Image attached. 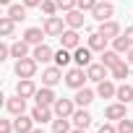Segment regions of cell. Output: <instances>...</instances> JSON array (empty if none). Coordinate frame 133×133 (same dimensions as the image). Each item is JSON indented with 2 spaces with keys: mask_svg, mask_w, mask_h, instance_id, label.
Instances as JSON below:
<instances>
[{
  "mask_svg": "<svg viewBox=\"0 0 133 133\" xmlns=\"http://www.w3.org/2000/svg\"><path fill=\"white\" fill-rule=\"evenodd\" d=\"M76 102L73 99H60L57 97V102L52 104V110H55V117H73V112H76Z\"/></svg>",
  "mask_w": 133,
  "mask_h": 133,
  "instance_id": "obj_5",
  "label": "cell"
},
{
  "mask_svg": "<svg viewBox=\"0 0 133 133\" xmlns=\"http://www.w3.org/2000/svg\"><path fill=\"white\" fill-rule=\"evenodd\" d=\"M91 55H94V50L89 44L86 47H76L73 50V63L81 65V68H89V65H91Z\"/></svg>",
  "mask_w": 133,
  "mask_h": 133,
  "instance_id": "obj_11",
  "label": "cell"
},
{
  "mask_svg": "<svg viewBox=\"0 0 133 133\" xmlns=\"http://www.w3.org/2000/svg\"><path fill=\"white\" fill-rule=\"evenodd\" d=\"M115 94H117L115 78H104V81L97 84V97H102V99H115Z\"/></svg>",
  "mask_w": 133,
  "mask_h": 133,
  "instance_id": "obj_13",
  "label": "cell"
},
{
  "mask_svg": "<svg viewBox=\"0 0 133 133\" xmlns=\"http://www.w3.org/2000/svg\"><path fill=\"white\" fill-rule=\"evenodd\" d=\"M57 3V8L63 11V13H68V11H73L76 5H78V0H55Z\"/></svg>",
  "mask_w": 133,
  "mask_h": 133,
  "instance_id": "obj_34",
  "label": "cell"
},
{
  "mask_svg": "<svg viewBox=\"0 0 133 133\" xmlns=\"http://www.w3.org/2000/svg\"><path fill=\"white\" fill-rule=\"evenodd\" d=\"M31 133H44V130H42V128H34V130H31Z\"/></svg>",
  "mask_w": 133,
  "mask_h": 133,
  "instance_id": "obj_45",
  "label": "cell"
},
{
  "mask_svg": "<svg viewBox=\"0 0 133 133\" xmlns=\"http://www.w3.org/2000/svg\"><path fill=\"white\" fill-rule=\"evenodd\" d=\"M117 133H133V120H128V117L117 120Z\"/></svg>",
  "mask_w": 133,
  "mask_h": 133,
  "instance_id": "obj_35",
  "label": "cell"
},
{
  "mask_svg": "<svg viewBox=\"0 0 133 133\" xmlns=\"http://www.w3.org/2000/svg\"><path fill=\"white\" fill-rule=\"evenodd\" d=\"M73 128H89L91 125V115H89V110L86 107H76V112H73Z\"/></svg>",
  "mask_w": 133,
  "mask_h": 133,
  "instance_id": "obj_22",
  "label": "cell"
},
{
  "mask_svg": "<svg viewBox=\"0 0 133 133\" xmlns=\"http://www.w3.org/2000/svg\"><path fill=\"white\" fill-rule=\"evenodd\" d=\"M125 107H128V104H123V102L107 104V107H104V117H107V120H115V123H117V120H123V117H125Z\"/></svg>",
  "mask_w": 133,
  "mask_h": 133,
  "instance_id": "obj_21",
  "label": "cell"
},
{
  "mask_svg": "<svg viewBox=\"0 0 133 133\" xmlns=\"http://www.w3.org/2000/svg\"><path fill=\"white\" fill-rule=\"evenodd\" d=\"M60 44L65 47V50H76V47H81V37H78V29H65L60 37Z\"/></svg>",
  "mask_w": 133,
  "mask_h": 133,
  "instance_id": "obj_9",
  "label": "cell"
},
{
  "mask_svg": "<svg viewBox=\"0 0 133 133\" xmlns=\"http://www.w3.org/2000/svg\"><path fill=\"white\" fill-rule=\"evenodd\" d=\"M130 68H133V65H130L128 60H120L115 68H110V78H115V81H125V78L130 76Z\"/></svg>",
  "mask_w": 133,
  "mask_h": 133,
  "instance_id": "obj_19",
  "label": "cell"
},
{
  "mask_svg": "<svg viewBox=\"0 0 133 133\" xmlns=\"http://www.w3.org/2000/svg\"><path fill=\"white\" fill-rule=\"evenodd\" d=\"M86 76H89V81H94V84H99V81H104V78H110V68L104 63H91L89 68H86Z\"/></svg>",
  "mask_w": 133,
  "mask_h": 133,
  "instance_id": "obj_7",
  "label": "cell"
},
{
  "mask_svg": "<svg viewBox=\"0 0 133 133\" xmlns=\"http://www.w3.org/2000/svg\"><path fill=\"white\" fill-rule=\"evenodd\" d=\"M94 97H97V91H91V89H76V97H73V102L78 104V107H89L91 102H94Z\"/></svg>",
  "mask_w": 133,
  "mask_h": 133,
  "instance_id": "obj_24",
  "label": "cell"
},
{
  "mask_svg": "<svg viewBox=\"0 0 133 133\" xmlns=\"http://www.w3.org/2000/svg\"><path fill=\"white\" fill-rule=\"evenodd\" d=\"M21 3H24L26 8H39V5L44 3V0H21Z\"/></svg>",
  "mask_w": 133,
  "mask_h": 133,
  "instance_id": "obj_40",
  "label": "cell"
},
{
  "mask_svg": "<svg viewBox=\"0 0 133 133\" xmlns=\"http://www.w3.org/2000/svg\"><path fill=\"white\" fill-rule=\"evenodd\" d=\"M133 44H130V39L125 37V34H120V37H115L112 39V50H117L120 55H128V50H130Z\"/></svg>",
  "mask_w": 133,
  "mask_h": 133,
  "instance_id": "obj_31",
  "label": "cell"
},
{
  "mask_svg": "<svg viewBox=\"0 0 133 133\" xmlns=\"http://www.w3.org/2000/svg\"><path fill=\"white\" fill-rule=\"evenodd\" d=\"M42 29H44L47 37H60V34L65 31V18H60V16H47L44 24H42Z\"/></svg>",
  "mask_w": 133,
  "mask_h": 133,
  "instance_id": "obj_3",
  "label": "cell"
},
{
  "mask_svg": "<svg viewBox=\"0 0 133 133\" xmlns=\"http://www.w3.org/2000/svg\"><path fill=\"white\" fill-rule=\"evenodd\" d=\"M65 86H71L73 91L76 89H84V84L89 81V76H86V68H81V65H76V68H68L65 71Z\"/></svg>",
  "mask_w": 133,
  "mask_h": 133,
  "instance_id": "obj_1",
  "label": "cell"
},
{
  "mask_svg": "<svg viewBox=\"0 0 133 133\" xmlns=\"http://www.w3.org/2000/svg\"><path fill=\"white\" fill-rule=\"evenodd\" d=\"M63 78H65V76H63V68H60V65H50V68L42 71V86H57Z\"/></svg>",
  "mask_w": 133,
  "mask_h": 133,
  "instance_id": "obj_4",
  "label": "cell"
},
{
  "mask_svg": "<svg viewBox=\"0 0 133 133\" xmlns=\"http://www.w3.org/2000/svg\"><path fill=\"white\" fill-rule=\"evenodd\" d=\"M11 57V44H0V60H8Z\"/></svg>",
  "mask_w": 133,
  "mask_h": 133,
  "instance_id": "obj_38",
  "label": "cell"
},
{
  "mask_svg": "<svg viewBox=\"0 0 133 133\" xmlns=\"http://www.w3.org/2000/svg\"><path fill=\"white\" fill-rule=\"evenodd\" d=\"M29 115H31V117H34V123H39V125H44V123H52V120H55V110H52V107H44V104H37Z\"/></svg>",
  "mask_w": 133,
  "mask_h": 133,
  "instance_id": "obj_8",
  "label": "cell"
},
{
  "mask_svg": "<svg viewBox=\"0 0 133 133\" xmlns=\"http://www.w3.org/2000/svg\"><path fill=\"white\" fill-rule=\"evenodd\" d=\"M71 133H86V128H73Z\"/></svg>",
  "mask_w": 133,
  "mask_h": 133,
  "instance_id": "obj_43",
  "label": "cell"
},
{
  "mask_svg": "<svg viewBox=\"0 0 133 133\" xmlns=\"http://www.w3.org/2000/svg\"><path fill=\"white\" fill-rule=\"evenodd\" d=\"M97 3H99V0H78V5H76V8H81L84 13H86V11L91 13V11L97 8Z\"/></svg>",
  "mask_w": 133,
  "mask_h": 133,
  "instance_id": "obj_36",
  "label": "cell"
},
{
  "mask_svg": "<svg viewBox=\"0 0 133 133\" xmlns=\"http://www.w3.org/2000/svg\"><path fill=\"white\" fill-rule=\"evenodd\" d=\"M37 65H39V63H37V60L29 55V57H21V60H16V68H13V71H16V76H18V78H34V73H37Z\"/></svg>",
  "mask_w": 133,
  "mask_h": 133,
  "instance_id": "obj_2",
  "label": "cell"
},
{
  "mask_svg": "<svg viewBox=\"0 0 133 133\" xmlns=\"http://www.w3.org/2000/svg\"><path fill=\"white\" fill-rule=\"evenodd\" d=\"M31 57L37 60V63H50V60H55V50L50 47V44H34V50H31Z\"/></svg>",
  "mask_w": 133,
  "mask_h": 133,
  "instance_id": "obj_10",
  "label": "cell"
},
{
  "mask_svg": "<svg viewBox=\"0 0 133 133\" xmlns=\"http://www.w3.org/2000/svg\"><path fill=\"white\" fill-rule=\"evenodd\" d=\"M29 55H31V44H29L26 39H21V42H13V44H11V57L21 60V57H29Z\"/></svg>",
  "mask_w": 133,
  "mask_h": 133,
  "instance_id": "obj_23",
  "label": "cell"
},
{
  "mask_svg": "<svg viewBox=\"0 0 133 133\" xmlns=\"http://www.w3.org/2000/svg\"><path fill=\"white\" fill-rule=\"evenodd\" d=\"M125 60H128V63H130V65H133V47H130V50H128V55H125Z\"/></svg>",
  "mask_w": 133,
  "mask_h": 133,
  "instance_id": "obj_42",
  "label": "cell"
},
{
  "mask_svg": "<svg viewBox=\"0 0 133 133\" xmlns=\"http://www.w3.org/2000/svg\"><path fill=\"white\" fill-rule=\"evenodd\" d=\"M13 31H16V21L5 13L3 18H0V34H3V37H13Z\"/></svg>",
  "mask_w": 133,
  "mask_h": 133,
  "instance_id": "obj_32",
  "label": "cell"
},
{
  "mask_svg": "<svg viewBox=\"0 0 133 133\" xmlns=\"http://www.w3.org/2000/svg\"><path fill=\"white\" fill-rule=\"evenodd\" d=\"M73 60V50H65V47H60V50H55V65H60V68H65Z\"/></svg>",
  "mask_w": 133,
  "mask_h": 133,
  "instance_id": "obj_27",
  "label": "cell"
},
{
  "mask_svg": "<svg viewBox=\"0 0 133 133\" xmlns=\"http://www.w3.org/2000/svg\"><path fill=\"white\" fill-rule=\"evenodd\" d=\"M0 3H3V5H13V3H11V0H0Z\"/></svg>",
  "mask_w": 133,
  "mask_h": 133,
  "instance_id": "obj_44",
  "label": "cell"
},
{
  "mask_svg": "<svg viewBox=\"0 0 133 133\" xmlns=\"http://www.w3.org/2000/svg\"><path fill=\"white\" fill-rule=\"evenodd\" d=\"M97 31H99V34H104V37H107L110 42H112L115 37H120V34H123V29H120V24H117L115 18H110V21H102Z\"/></svg>",
  "mask_w": 133,
  "mask_h": 133,
  "instance_id": "obj_12",
  "label": "cell"
},
{
  "mask_svg": "<svg viewBox=\"0 0 133 133\" xmlns=\"http://www.w3.org/2000/svg\"><path fill=\"white\" fill-rule=\"evenodd\" d=\"M16 94H18V97H24V99H34V94H37L34 81H31V78H21V81L16 84Z\"/></svg>",
  "mask_w": 133,
  "mask_h": 133,
  "instance_id": "obj_17",
  "label": "cell"
},
{
  "mask_svg": "<svg viewBox=\"0 0 133 133\" xmlns=\"http://www.w3.org/2000/svg\"><path fill=\"white\" fill-rule=\"evenodd\" d=\"M115 99H117V102H123V104H130V102H133V86L123 81V84L117 86V94H115Z\"/></svg>",
  "mask_w": 133,
  "mask_h": 133,
  "instance_id": "obj_26",
  "label": "cell"
},
{
  "mask_svg": "<svg viewBox=\"0 0 133 133\" xmlns=\"http://www.w3.org/2000/svg\"><path fill=\"white\" fill-rule=\"evenodd\" d=\"M47 34H44V29H39V26H29L26 31H24V39L34 47V44H42V39H44Z\"/></svg>",
  "mask_w": 133,
  "mask_h": 133,
  "instance_id": "obj_25",
  "label": "cell"
},
{
  "mask_svg": "<svg viewBox=\"0 0 133 133\" xmlns=\"http://www.w3.org/2000/svg\"><path fill=\"white\" fill-rule=\"evenodd\" d=\"M91 16H94V21H110L112 16H115V5L112 3H107V0H99V3H97V8L91 11Z\"/></svg>",
  "mask_w": 133,
  "mask_h": 133,
  "instance_id": "obj_6",
  "label": "cell"
},
{
  "mask_svg": "<svg viewBox=\"0 0 133 133\" xmlns=\"http://www.w3.org/2000/svg\"><path fill=\"white\" fill-rule=\"evenodd\" d=\"M63 18H65V26H68V29H81V26H84V11H81V8L68 11Z\"/></svg>",
  "mask_w": 133,
  "mask_h": 133,
  "instance_id": "obj_20",
  "label": "cell"
},
{
  "mask_svg": "<svg viewBox=\"0 0 133 133\" xmlns=\"http://www.w3.org/2000/svg\"><path fill=\"white\" fill-rule=\"evenodd\" d=\"M5 110H8V112H11L13 117H16V115H24V112H26V99L16 94V97L5 99Z\"/></svg>",
  "mask_w": 133,
  "mask_h": 133,
  "instance_id": "obj_18",
  "label": "cell"
},
{
  "mask_svg": "<svg viewBox=\"0 0 133 133\" xmlns=\"http://www.w3.org/2000/svg\"><path fill=\"white\" fill-rule=\"evenodd\" d=\"M13 130H16V133H31V130H34V117L26 115V112H24V115H16V117H13Z\"/></svg>",
  "mask_w": 133,
  "mask_h": 133,
  "instance_id": "obj_14",
  "label": "cell"
},
{
  "mask_svg": "<svg viewBox=\"0 0 133 133\" xmlns=\"http://www.w3.org/2000/svg\"><path fill=\"white\" fill-rule=\"evenodd\" d=\"M120 60H123V57H120V52H117V50H104V52H102V60H99V63H104L107 68H115V65H117Z\"/></svg>",
  "mask_w": 133,
  "mask_h": 133,
  "instance_id": "obj_29",
  "label": "cell"
},
{
  "mask_svg": "<svg viewBox=\"0 0 133 133\" xmlns=\"http://www.w3.org/2000/svg\"><path fill=\"white\" fill-rule=\"evenodd\" d=\"M125 37H128V39H130V44H133V26H128V29H125Z\"/></svg>",
  "mask_w": 133,
  "mask_h": 133,
  "instance_id": "obj_41",
  "label": "cell"
},
{
  "mask_svg": "<svg viewBox=\"0 0 133 133\" xmlns=\"http://www.w3.org/2000/svg\"><path fill=\"white\" fill-rule=\"evenodd\" d=\"M99 133H117V128L112 123H104V125H99Z\"/></svg>",
  "mask_w": 133,
  "mask_h": 133,
  "instance_id": "obj_39",
  "label": "cell"
},
{
  "mask_svg": "<svg viewBox=\"0 0 133 133\" xmlns=\"http://www.w3.org/2000/svg\"><path fill=\"white\" fill-rule=\"evenodd\" d=\"M39 11H42L44 16H57V11H60V8H57L55 0H44V3L39 5Z\"/></svg>",
  "mask_w": 133,
  "mask_h": 133,
  "instance_id": "obj_33",
  "label": "cell"
},
{
  "mask_svg": "<svg viewBox=\"0 0 133 133\" xmlns=\"http://www.w3.org/2000/svg\"><path fill=\"white\" fill-rule=\"evenodd\" d=\"M71 117H55L52 120V133H71L73 128H71Z\"/></svg>",
  "mask_w": 133,
  "mask_h": 133,
  "instance_id": "obj_28",
  "label": "cell"
},
{
  "mask_svg": "<svg viewBox=\"0 0 133 133\" xmlns=\"http://www.w3.org/2000/svg\"><path fill=\"white\" fill-rule=\"evenodd\" d=\"M0 133H16L13 130V120H0Z\"/></svg>",
  "mask_w": 133,
  "mask_h": 133,
  "instance_id": "obj_37",
  "label": "cell"
},
{
  "mask_svg": "<svg viewBox=\"0 0 133 133\" xmlns=\"http://www.w3.org/2000/svg\"><path fill=\"white\" fill-rule=\"evenodd\" d=\"M107 3H112V0H107Z\"/></svg>",
  "mask_w": 133,
  "mask_h": 133,
  "instance_id": "obj_46",
  "label": "cell"
},
{
  "mask_svg": "<svg viewBox=\"0 0 133 133\" xmlns=\"http://www.w3.org/2000/svg\"><path fill=\"white\" fill-rule=\"evenodd\" d=\"M107 42H110V39H107L104 34H99V31H91V34H89V39H86V44H89L94 52H99V55L107 50Z\"/></svg>",
  "mask_w": 133,
  "mask_h": 133,
  "instance_id": "obj_16",
  "label": "cell"
},
{
  "mask_svg": "<svg viewBox=\"0 0 133 133\" xmlns=\"http://www.w3.org/2000/svg\"><path fill=\"white\" fill-rule=\"evenodd\" d=\"M26 11H29V8H26L24 3H16V5H8V16H11V18H13L16 24L26 18Z\"/></svg>",
  "mask_w": 133,
  "mask_h": 133,
  "instance_id": "obj_30",
  "label": "cell"
},
{
  "mask_svg": "<svg viewBox=\"0 0 133 133\" xmlns=\"http://www.w3.org/2000/svg\"><path fill=\"white\" fill-rule=\"evenodd\" d=\"M34 99H37V104H44V107H52V104L57 102V97H55L52 86H42V89H37Z\"/></svg>",
  "mask_w": 133,
  "mask_h": 133,
  "instance_id": "obj_15",
  "label": "cell"
}]
</instances>
